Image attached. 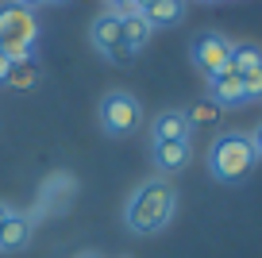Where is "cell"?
Here are the masks:
<instances>
[{
  "mask_svg": "<svg viewBox=\"0 0 262 258\" xmlns=\"http://www.w3.org/2000/svg\"><path fill=\"white\" fill-rule=\"evenodd\" d=\"M47 4H70V0H47Z\"/></svg>",
  "mask_w": 262,
  "mask_h": 258,
  "instance_id": "obj_24",
  "label": "cell"
},
{
  "mask_svg": "<svg viewBox=\"0 0 262 258\" xmlns=\"http://www.w3.org/2000/svg\"><path fill=\"white\" fill-rule=\"evenodd\" d=\"M27 239H31V220L12 212V216L4 220V227H0V250H24Z\"/></svg>",
  "mask_w": 262,
  "mask_h": 258,
  "instance_id": "obj_11",
  "label": "cell"
},
{
  "mask_svg": "<svg viewBox=\"0 0 262 258\" xmlns=\"http://www.w3.org/2000/svg\"><path fill=\"white\" fill-rule=\"evenodd\" d=\"M0 54L8 58L12 66L16 62H35V47H27V42H19V39H0Z\"/></svg>",
  "mask_w": 262,
  "mask_h": 258,
  "instance_id": "obj_15",
  "label": "cell"
},
{
  "mask_svg": "<svg viewBox=\"0 0 262 258\" xmlns=\"http://www.w3.org/2000/svg\"><path fill=\"white\" fill-rule=\"evenodd\" d=\"M243 93H247V100H258L262 97V66H258V70H251V73H243Z\"/></svg>",
  "mask_w": 262,
  "mask_h": 258,
  "instance_id": "obj_17",
  "label": "cell"
},
{
  "mask_svg": "<svg viewBox=\"0 0 262 258\" xmlns=\"http://www.w3.org/2000/svg\"><path fill=\"white\" fill-rule=\"evenodd\" d=\"M178 212V189L166 178L143 181L123 204V224L131 235H158Z\"/></svg>",
  "mask_w": 262,
  "mask_h": 258,
  "instance_id": "obj_1",
  "label": "cell"
},
{
  "mask_svg": "<svg viewBox=\"0 0 262 258\" xmlns=\"http://www.w3.org/2000/svg\"><path fill=\"white\" fill-rule=\"evenodd\" d=\"M185 120L193 123V127H201V123H216V120H220V108H216L212 100H196V104L185 112Z\"/></svg>",
  "mask_w": 262,
  "mask_h": 258,
  "instance_id": "obj_16",
  "label": "cell"
},
{
  "mask_svg": "<svg viewBox=\"0 0 262 258\" xmlns=\"http://www.w3.org/2000/svg\"><path fill=\"white\" fill-rule=\"evenodd\" d=\"M135 54H139V50H131L127 42H120V47H112V50H108L104 58H108V62H112V66H127V62H131V58H135Z\"/></svg>",
  "mask_w": 262,
  "mask_h": 258,
  "instance_id": "obj_18",
  "label": "cell"
},
{
  "mask_svg": "<svg viewBox=\"0 0 262 258\" xmlns=\"http://www.w3.org/2000/svg\"><path fill=\"white\" fill-rule=\"evenodd\" d=\"M181 16H185V0H155L143 8V19L150 27H173L181 24Z\"/></svg>",
  "mask_w": 262,
  "mask_h": 258,
  "instance_id": "obj_10",
  "label": "cell"
},
{
  "mask_svg": "<svg viewBox=\"0 0 262 258\" xmlns=\"http://www.w3.org/2000/svg\"><path fill=\"white\" fill-rule=\"evenodd\" d=\"M189 54H193V66L205 73V77H216V73L231 70V39H224V35H216V31L196 35Z\"/></svg>",
  "mask_w": 262,
  "mask_h": 258,
  "instance_id": "obj_4",
  "label": "cell"
},
{
  "mask_svg": "<svg viewBox=\"0 0 262 258\" xmlns=\"http://www.w3.org/2000/svg\"><path fill=\"white\" fill-rule=\"evenodd\" d=\"M251 146H254V154L262 158V123H258V127L251 131Z\"/></svg>",
  "mask_w": 262,
  "mask_h": 258,
  "instance_id": "obj_19",
  "label": "cell"
},
{
  "mask_svg": "<svg viewBox=\"0 0 262 258\" xmlns=\"http://www.w3.org/2000/svg\"><path fill=\"white\" fill-rule=\"evenodd\" d=\"M12 4H19V8H39V4H47V0H12Z\"/></svg>",
  "mask_w": 262,
  "mask_h": 258,
  "instance_id": "obj_21",
  "label": "cell"
},
{
  "mask_svg": "<svg viewBox=\"0 0 262 258\" xmlns=\"http://www.w3.org/2000/svg\"><path fill=\"white\" fill-rule=\"evenodd\" d=\"M8 216H12V208H8L4 201H0V227H4V220H8Z\"/></svg>",
  "mask_w": 262,
  "mask_h": 258,
  "instance_id": "obj_22",
  "label": "cell"
},
{
  "mask_svg": "<svg viewBox=\"0 0 262 258\" xmlns=\"http://www.w3.org/2000/svg\"><path fill=\"white\" fill-rule=\"evenodd\" d=\"M208 100L216 108H235V104H247V93H243V77L239 73H216L208 77Z\"/></svg>",
  "mask_w": 262,
  "mask_h": 258,
  "instance_id": "obj_7",
  "label": "cell"
},
{
  "mask_svg": "<svg viewBox=\"0 0 262 258\" xmlns=\"http://www.w3.org/2000/svg\"><path fill=\"white\" fill-rule=\"evenodd\" d=\"M97 120H100V127H104V135L123 139V135H131V131H139V123H143V104L131 97V93L116 89V93H108V97H100Z\"/></svg>",
  "mask_w": 262,
  "mask_h": 258,
  "instance_id": "obj_3",
  "label": "cell"
},
{
  "mask_svg": "<svg viewBox=\"0 0 262 258\" xmlns=\"http://www.w3.org/2000/svg\"><path fill=\"white\" fill-rule=\"evenodd\" d=\"M120 27H123V42H127L131 50H143V47L150 42V35H155V27L143 19V12H135V16L120 19Z\"/></svg>",
  "mask_w": 262,
  "mask_h": 258,
  "instance_id": "obj_12",
  "label": "cell"
},
{
  "mask_svg": "<svg viewBox=\"0 0 262 258\" xmlns=\"http://www.w3.org/2000/svg\"><path fill=\"white\" fill-rule=\"evenodd\" d=\"M193 139V123L185 120V112L170 108V112H158L150 123V143H189Z\"/></svg>",
  "mask_w": 262,
  "mask_h": 258,
  "instance_id": "obj_6",
  "label": "cell"
},
{
  "mask_svg": "<svg viewBox=\"0 0 262 258\" xmlns=\"http://www.w3.org/2000/svg\"><path fill=\"white\" fill-rule=\"evenodd\" d=\"M8 70H12V62L4 54H0V85H4V81H8Z\"/></svg>",
  "mask_w": 262,
  "mask_h": 258,
  "instance_id": "obj_20",
  "label": "cell"
},
{
  "mask_svg": "<svg viewBox=\"0 0 262 258\" xmlns=\"http://www.w3.org/2000/svg\"><path fill=\"white\" fill-rule=\"evenodd\" d=\"M0 39H19L27 47L39 42V24H35L31 8H19V4H0Z\"/></svg>",
  "mask_w": 262,
  "mask_h": 258,
  "instance_id": "obj_5",
  "label": "cell"
},
{
  "mask_svg": "<svg viewBox=\"0 0 262 258\" xmlns=\"http://www.w3.org/2000/svg\"><path fill=\"white\" fill-rule=\"evenodd\" d=\"M262 66V50L258 47H251V42H231V73H251V70H258Z\"/></svg>",
  "mask_w": 262,
  "mask_h": 258,
  "instance_id": "obj_13",
  "label": "cell"
},
{
  "mask_svg": "<svg viewBox=\"0 0 262 258\" xmlns=\"http://www.w3.org/2000/svg\"><path fill=\"white\" fill-rule=\"evenodd\" d=\"M104 4H123V0H104Z\"/></svg>",
  "mask_w": 262,
  "mask_h": 258,
  "instance_id": "obj_25",
  "label": "cell"
},
{
  "mask_svg": "<svg viewBox=\"0 0 262 258\" xmlns=\"http://www.w3.org/2000/svg\"><path fill=\"white\" fill-rule=\"evenodd\" d=\"M150 154H155L158 174H181L193 158V146L189 143H150Z\"/></svg>",
  "mask_w": 262,
  "mask_h": 258,
  "instance_id": "obj_8",
  "label": "cell"
},
{
  "mask_svg": "<svg viewBox=\"0 0 262 258\" xmlns=\"http://www.w3.org/2000/svg\"><path fill=\"white\" fill-rule=\"evenodd\" d=\"M135 4H139V8H147V4H155V0H135Z\"/></svg>",
  "mask_w": 262,
  "mask_h": 258,
  "instance_id": "obj_23",
  "label": "cell"
},
{
  "mask_svg": "<svg viewBox=\"0 0 262 258\" xmlns=\"http://www.w3.org/2000/svg\"><path fill=\"white\" fill-rule=\"evenodd\" d=\"M4 85H12V89H35L39 85V62H16L8 70V81Z\"/></svg>",
  "mask_w": 262,
  "mask_h": 258,
  "instance_id": "obj_14",
  "label": "cell"
},
{
  "mask_svg": "<svg viewBox=\"0 0 262 258\" xmlns=\"http://www.w3.org/2000/svg\"><path fill=\"white\" fill-rule=\"evenodd\" d=\"M254 162H258V154H254V146H251V135H243V131H224V135H216L212 150H208V169H212V178L224 181V185L243 181L254 169Z\"/></svg>",
  "mask_w": 262,
  "mask_h": 258,
  "instance_id": "obj_2",
  "label": "cell"
},
{
  "mask_svg": "<svg viewBox=\"0 0 262 258\" xmlns=\"http://www.w3.org/2000/svg\"><path fill=\"white\" fill-rule=\"evenodd\" d=\"M89 39H93V47H97L100 54H108L112 47H120V42H123L120 19H116L112 12H100V16L93 19V27H89Z\"/></svg>",
  "mask_w": 262,
  "mask_h": 258,
  "instance_id": "obj_9",
  "label": "cell"
},
{
  "mask_svg": "<svg viewBox=\"0 0 262 258\" xmlns=\"http://www.w3.org/2000/svg\"><path fill=\"white\" fill-rule=\"evenodd\" d=\"M208 4H212V0H208Z\"/></svg>",
  "mask_w": 262,
  "mask_h": 258,
  "instance_id": "obj_26",
  "label": "cell"
}]
</instances>
